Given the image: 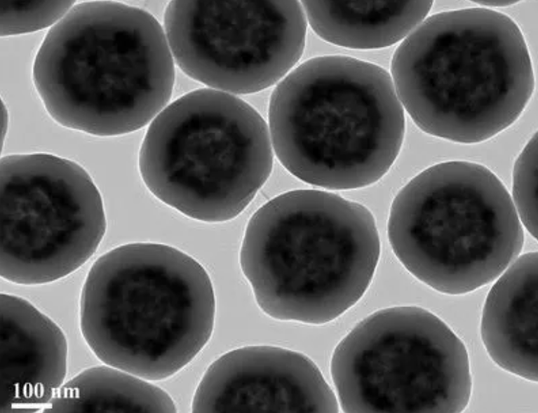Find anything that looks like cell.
I'll return each mask as SVG.
<instances>
[{"instance_id":"7a4b0ae2","label":"cell","mask_w":538,"mask_h":413,"mask_svg":"<svg viewBox=\"0 0 538 413\" xmlns=\"http://www.w3.org/2000/svg\"><path fill=\"white\" fill-rule=\"evenodd\" d=\"M397 96L431 135L472 144L513 124L534 86L523 33L486 8L426 18L398 46L391 65Z\"/></svg>"},{"instance_id":"8992f818","label":"cell","mask_w":538,"mask_h":413,"mask_svg":"<svg viewBox=\"0 0 538 413\" xmlns=\"http://www.w3.org/2000/svg\"><path fill=\"white\" fill-rule=\"evenodd\" d=\"M388 235L412 275L449 294L493 281L518 257L524 241L499 179L482 165L457 161L424 170L401 189Z\"/></svg>"},{"instance_id":"ba28073f","label":"cell","mask_w":538,"mask_h":413,"mask_svg":"<svg viewBox=\"0 0 538 413\" xmlns=\"http://www.w3.org/2000/svg\"><path fill=\"white\" fill-rule=\"evenodd\" d=\"M330 370L344 412L458 413L470 400L466 348L421 307L376 311L336 346Z\"/></svg>"},{"instance_id":"277c9868","label":"cell","mask_w":538,"mask_h":413,"mask_svg":"<svg viewBox=\"0 0 538 413\" xmlns=\"http://www.w3.org/2000/svg\"><path fill=\"white\" fill-rule=\"evenodd\" d=\"M215 299L204 268L169 245L133 243L100 256L81 290L80 328L106 365L148 381L182 369L208 341Z\"/></svg>"},{"instance_id":"9a60e30c","label":"cell","mask_w":538,"mask_h":413,"mask_svg":"<svg viewBox=\"0 0 538 413\" xmlns=\"http://www.w3.org/2000/svg\"><path fill=\"white\" fill-rule=\"evenodd\" d=\"M106 365L86 369L62 384L43 412H176L162 388Z\"/></svg>"},{"instance_id":"52a82bcc","label":"cell","mask_w":538,"mask_h":413,"mask_svg":"<svg viewBox=\"0 0 538 413\" xmlns=\"http://www.w3.org/2000/svg\"><path fill=\"white\" fill-rule=\"evenodd\" d=\"M268 125L235 95L191 91L150 123L139 168L159 200L195 219L238 216L268 179L273 165Z\"/></svg>"},{"instance_id":"5b68a950","label":"cell","mask_w":538,"mask_h":413,"mask_svg":"<svg viewBox=\"0 0 538 413\" xmlns=\"http://www.w3.org/2000/svg\"><path fill=\"white\" fill-rule=\"evenodd\" d=\"M273 151L307 183L329 189L374 184L390 169L405 133L391 75L351 57L326 55L295 67L269 107Z\"/></svg>"},{"instance_id":"9c48e42d","label":"cell","mask_w":538,"mask_h":413,"mask_svg":"<svg viewBox=\"0 0 538 413\" xmlns=\"http://www.w3.org/2000/svg\"><path fill=\"white\" fill-rule=\"evenodd\" d=\"M0 275L20 285L62 278L94 254L106 231L101 194L74 161L46 153L0 161Z\"/></svg>"},{"instance_id":"5bb4252c","label":"cell","mask_w":538,"mask_h":413,"mask_svg":"<svg viewBox=\"0 0 538 413\" xmlns=\"http://www.w3.org/2000/svg\"><path fill=\"white\" fill-rule=\"evenodd\" d=\"M307 24L321 39L353 49L391 46L426 18L432 1H303Z\"/></svg>"},{"instance_id":"30bf717a","label":"cell","mask_w":538,"mask_h":413,"mask_svg":"<svg viewBox=\"0 0 538 413\" xmlns=\"http://www.w3.org/2000/svg\"><path fill=\"white\" fill-rule=\"evenodd\" d=\"M163 27L186 74L236 95L266 89L294 69L307 21L297 1H172Z\"/></svg>"},{"instance_id":"4fadbf2b","label":"cell","mask_w":538,"mask_h":413,"mask_svg":"<svg viewBox=\"0 0 538 413\" xmlns=\"http://www.w3.org/2000/svg\"><path fill=\"white\" fill-rule=\"evenodd\" d=\"M537 252L517 257L490 289L481 319L485 347L502 369L537 381Z\"/></svg>"},{"instance_id":"e0dca14e","label":"cell","mask_w":538,"mask_h":413,"mask_svg":"<svg viewBox=\"0 0 538 413\" xmlns=\"http://www.w3.org/2000/svg\"><path fill=\"white\" fill-rule=\"evenodd\" d=\"M513 205L529 233L537 237V134L518 157L513 174Z\"/></svg>"},{"instance_id":"6da1fadb","label":"cell","mask_w":538,"mask_h":413,"mask_svg":"<svg viewBox=\"0 0 538 413\" xmlns=\"http://www.w3.org/2000/svg\"><path fill=\"white\" fill-rule=\"evenodd\" d=\"M175 61L148 12L112 1H83L48 32L33 81L51 118L95 136L132 133L168 104Z\"/></svg>"},{"instance_id":"2e32d148","label":"cell","mask_w":538,"mask_h":413,"mask_svg":"<svg viewBox=\"0 0 538 413\" xmlns=\"http://www.w3.org/2000/svg\"><path fill=\"white\" fill-rule=\"evenodd\" d=\"M74 4V1H0V35H18L53 27Z\"/></svg>"},{"instance_id":"8fae6325","label":"cell","mask_w":538,"mask_h":413,"mask_svg":"<svg viewBox=\"0 0 538 413\" xmlns=\"http://www.w3.org/2000/svg\"><path fill=\"white\" fill-rule=\"evenodd\" d=\"M336 395L306 356L271 346L231 351L213 362L193 412H339Z\"/></svg>"},{"instance_id":"3957f363","label":"cell","mask_w":538,"mask_h":413,"mask_svg":"<svg viewBox=\"0 0 538 413\" xmlns=\"http://www.w3.org/2000/svg\"><path fill=\"white\" fill-rule=\"evenodd\" d=\"M379 254L375 222L365 207L330 192L300 189L255 212L240 263L267 315L319 325L362 297Z\"/></svg>"},{"instance_id":"7c38bea8","label":"cell","mask_w":538,"mask_h":413,"mask_svg":"<svg viewBox=\"0 0 538 413\" xmlns=\"http://www.w3.org/2000/svg\"><path fill=\"white\" fill-rule=\"evenodd\" d=\"M67 342L61 328L27 300L0 295V413L36 412L62 385Z\"/></svg>"},{"instance_id":"ac0fdd59","label":"cell","mask_w":538,"mask_h":413,"mask_svg":"<svg viewBox=\"0 0 538 413\" xmlns=\"http://www.w3.org/2000/svg\"><path fill=\"white\" fill-rule=\"evenodd\" d=\"M481 6L488 7H505L518 3V1H474Z\"/></svg>"}]
</instances>
